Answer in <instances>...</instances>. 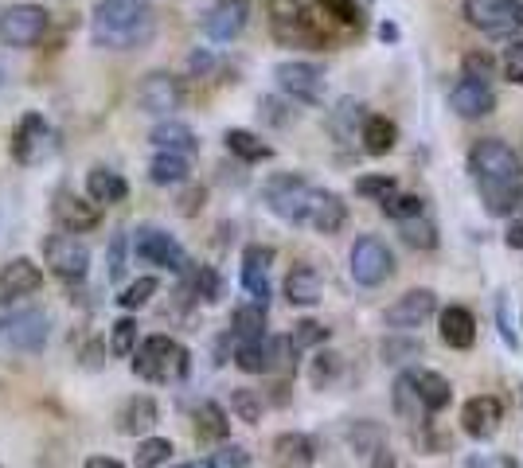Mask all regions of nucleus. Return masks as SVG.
Masks as SVG:
<instances>
[{
    "label": "nucleus",
    "mask_w": 523,
    "mask_h": 468,
    "mask_svg": "<svg viewBox=\"0 0 523 468\" xmlns=\"http://www.w3.org/2000/svg\"><path fill=\"white\" fill-rule=\"evenodd\" d=\"M469 172L481 188L484 207L504 219L523 215V160L504 141L484 137L469 149Z\"/></svg>",
    "instance_id": "f257e3e1"
},
{
    "label": "nucleus",
    "mask_w": 523,
    "mask_h": 468,
    "mask_svg": "<svg viewBox=\"0 0 523 468\" xmlns=\"http://www.w3.org/2000/svg\"><path fill=\"white\" fill-rule=\"evenodd\" d=\"M157 32L153 0H98L94 8V43L110 51L145 47Z\"/></svg>",
    "instance_id": "f03ea898"
},
{
    "label": "nucleus",
    "mask_w": 523,
    "mask_h": 468,
    "mask_svg": "<svg viewBox=\"0 0 523 468\" xmlns=\"http://www.w3.org/2000/svg\"><path fill=\"white\" fill-rule=\"evenodd\" d=\"M270 28L289 47H324L332 39L313 0H270Z\"/></svg>",
    "instance_id": "7ed1b4c3"
},
{
    "label": "nucleus",
    "mask_w": 523,
    "mask_h": 468,
    "mask_svg": "<svg viewBox=\"0 0 523 468\" xmlns=\"http://www.w3.org/2000/svg\"><path fill=\"white\" fill-rule=\"evenodd\" d=\"M133 371L145 383H180L192 371V355L172 336H149L133 348Z\"/></svg>",
    "instance_id": "20e7f679"
},
{
    "label": "nucleus",
    "mask_w": 523,
    "mask_h": 468,
    "mask_svg": "<svg viewBox=\"0 0 523 468\" xmlns=\"http://www.w3.org/2000/svg\"><path fill=\"white\" fill-rule=\"evenodd\" d=\"M465 20L484 36L523 32V0H465Z\"/></svg>",
    "instance_id": "39448f33"
},
{
    "label": "nucleus",
    "mask_w": 523,
    "mask_h": 468,
    "mask_svg": "<svg viewBox=\"0 0 523 468\" xmlns=\"http://www.w3.org/2000/svg\"><path fill=\"white\" fill-rule=\"evenodd\" d=\"M309 180L305 176H293V172H282L266 184V203L270 211L285 219V223H305V207H309Z\"/></svg>",
    "instance_id": "423d86ee"
},
{
    "label": "nucleus",
    "mask_w": 523,
    "mask_h": 468,
    "mask_svg": "<svg viewBox=\"0 0 523 468\" xmlns=\"http://www.w3.org/2000/svg\"><path fill=\"white\" fill-rule=\"evenodd\" d=\"M47 32V12L40 4H12L0 12V39L8 47H36Z\"/></svg>",
    "instance_id": "0eeeda50"
},
{
    "label": "nucleus",
    "mask_w": 523,
    "mask_h": 468,
    "mask_svg": "<svg viewBox=\"0 0 523 468\" xmlns=\"http://www.w3.org/2000/svg\"><path fill=\"white\" fill-rule=\"evenodd\" d=\"M43 258H47V266H51V273H55L59 281H82V277H86V266H90L86 246H82L71 231L51 234L47 246H43Z\"/></svg>",
    "instance_id": "6e6552de"
},
{
    "label": "nucleus",
    "mask_w": 523,
    "mask_h": 468,
    "mask_svg": "<svg viewBox=\"0 0 523 468\" xmlns=\"http://www.w3.org/2000/svg\"><path fill=\"white\" fill-rule=\"evenodd\" d=\"M133 246H137V258L149 262V266H161V270H172V273H184L192 266L188 254H184V246L168 231H157V227H141Z\"/></svg>",
    "instance_id": "1a4fd4ad"
},
{
    "label": "nucleus",
    "mask_w": 523,
    "mask_h": 468,
    "mask_svg": "<svg viewBox=\"0 0 523 468\" xmlns=\"http://www.w3.org/2000/svg\"><path fill=\"white\" fill-rule=\"evenodd\" d=\"M55 153V133L40 114H24L12 133V156L16 164H40Z\"/></svg>",
    "instance_id": "9d476101"
},
{
    "label": "nucleus",
    "mask_w": 523,
    "mask_h": 468,
    "mask_svg": "<svg viewBox=\"0 0 523 468\" xmlns=\"http://www.w3.org/2000/svg\"><path fill=\"white\" fill-rule=\"evenodd\" d=\"M395 270V258H391V250L379 242V238H360L356 246H352V277L360 281V285H383L387 277Z\"/></svg>",
    "instance_id": "9b49d317"
},
{
    "label": "nucleus",
    "mask_w": 523,
    "mask_h": 468,
    "mask_svg": "<svg viewBox=\"0 0 523 468\" xmlns=\"http://www.w3.org/2000/svg\"><path fill=\"white\" fill-rule=\"evenodd\" d=\"M137 102H141L145 114H172V110L184 106V86H180V78L168 75V71H153L137 86Z\"/></svg>",
    "instance_id": "f8f14e48"
},
{
    "label": "nucleus",
    "mask_w": 523,
    "mask_h": 468,
    "mask_svg": "<svg viewBox=\"0 0 523 468\" xmlns=\"http://www.w3.org/2000/svg\"><path fill=\"white\" fill-rule=\"evenodd\" d=\"M47 332H51V320H47V312L40 309L16 312V316H8L4 328H0V336L16 351H40L43 344H47Z\"/></svg>",
    "instance_id": "ddd939ff"
},
{
    "label": "nucleus",
    "mask_w": 523,
    "mask_h": 468,
    "mask_svg": "<svg viewBox=\"0 0 523 468\" xmlns=\"http://www.w3.org/2000/svg\"><path fill=\"white\" fill-rule=\"evenodd\" d=\"M278 86H282L289 98H297V102H321L324 94V71L321 67H313V63H282L278 71Z\"/></svg>",
    "instance_id": "4468645a"
},
{
    "label": "nucleus",
    "mask_w": 523,
    "mask_h": 468,
    "mask_svg": "<svg viewBox=\"0 0 523 468\" xmlns=\"http://www.w3.org/2000/svg\"><path fill=\"white\" fill-rule=\"evenodd\" d=\"M434 312H438V297L430 289H410L387 309V324L399 328V332H410V328H422Z\"/></svg>",
    "instance_id": "2eb2a0df"
},
{
    "label": "nucleus",
    "mask_w": 523,
    "mask_h": 468,
    "mask_svg": "<svg viewBox=\"0 0 523 468\" xmlns=\"http://www.w3.org/2000/svg\"><path fill=\"white\" fill-rule=\"evenodd\" d=\"M246 16H250V4L246 0H219L207 8L203 16V32L215 39V43H231L246 28Z\"/></svg>",
    "instance_id": "dca6fc26"
},
{
    "label": "nucleus",
    "mask_w": 523,
    "mask_h": 468,
    "mask_svg": "<svg viewBox=\"0 0 523 468\" xmlns=\"http://www.w3.org/2000/svg\"><path fill=\"white\" fill-rule=\"evenodd\" d=\"M270 262H274L270 246H246V254H242V289L262 309L270 301Z\"/></svg>",
    "instance_id": "f3484780"
},
{
    "label": "nucleus",
    "mask_w": 523,
    "mask_h": 468,
    "mask_svg": "<svg viewBox=\"0 0 523 468\" xmlns=\"http://www.w3.org/2000/svg\"><path fill=\"white\" fill-rule=\"evenodd\" d=\"M305 223L321 234H336L348 223V207H344V199L336 192L313 188V192H309V207H305Z\"/></svg>",
    "instance_id": "a211bd4d"
},
{
    "label": "nucleus",
    "mask_w": 523,
    "mask_h": 468,
    "mask_svg": "<svg viewBox=\"0 0 523 468\" xmlns=\"http://www.w3.org/2000/svg\"><path fill=\"white\" fill-rule=\"evenodd\" d=\"M504 422V406H500V398H492V394H477V398H469L465 402V410H461V426L469 437H492L496 429Z\"/></svg>",
    "instance_id": "6ab92c4d"
},
{
    "label": "nucleus",
    "mask_w": 523,
    "mask_h": 468,
    "mask_svg": "<svg viewBox=\"0 0 523 468\" xmlns=\"http://www.w3.org/2000/svg\"><path fill=\"white\" fill-rule=\"evenodd\" d=\"M449 106L461 117H484L496 110V90L488 82H481V78H461L449 90Z\"/></svg>",
    "instance_id": "aec40b11"
},
{
    "label": "nucleus",
    "mask_w": 523,
    "mask_h": 468,
    "mask_svg": "<svg viewBox=\"0 0 523 468\" xmlns=\"http://www.w3.org/2000/svg\"><path fill=\"white\" fill-rule=\"evenodd\" d=\"M55 219L63 223V231L82 234V231H94V227L102 223V211H98V203H90V199L59 192L55 195Z\"/></svg>",
    "instance_id": "412c9836"
},
{
    "label": "nucleus",
    "mask_w": 523,
    "mask_h": 468,
    "mask_svg": "<svg viewBox=\"0 0 523 468\" xmlns=\"http://www.w3.org/2000/svg\"><path fill=\"white\" fill-rule=\"evenodd\" d=\"M43 285V273L32 258H16L0 270V301H16V297H32Z\"/></svg>",
    "instance_id": "4be33fe9"
},
{
    "label": "nucleus",
    "mask_w": 523,
    "mask_h": 468,
    "mask_svg": "<svg viewBox=\"0 0 523 468\" xmlns=\"http://www.w3.org/2000/svg\"><path fill=\"white\" fill-rule=\"evenodd\" d=\"M406 383L414 390L422 414H438V410L449 406V398H453V390H449V383H445L438 371H406Z\"/></svg>",
    "instance_id": "5701e85b"
},
{
    "label": "nucleus",
    "mask_w": 523,
    "mask_h": 468,
    "mask_svg": "<svg viewBox=\"0 0 523 468\" xmlns=\"http://www.w3.org/2000/svg\"><path fill=\"white\" fill-rule=\"evenodd\" d=\"M149 141L157 145V153L184 156V160H192V156H196V149H200L196 133H192L188 125H180V121H164V125H157Z\"/></svg>",
    "instance_id": "b1692460"
},
{
    "label": "nucleus",
    "mask_w": 523,
    "mask_h": 468,
    "mask_svg": "<svg viewBox=\"0 0 523 468\" xmlns=\"http://www.w3.org/2000/svg\"><path fill=\"white\" fill-rule=\"evenodd\" d=\"M324 293V281L321 273L313 270V266H293L289 277H285V297H289V305H317Z\"/></svg>",
    "instance_id": "393cba45"
},
{
    "label": "nucleus",
    "mask_w": 523,
    "mask_h": 468,
    "mask_svg": "<svg viewBox=\"0 0 523 468\" xmlns=\"http://www.w3.org/2000/svg\"><path fill=\"white\" fill-rule=\"evenodd\" d=\"M360 141H363V153L387 156L395 149V141H399V129H395V121H387V117L367 114L360 125Z\"/></svg>",
    "instance_id": "a878e982"
},
{
    "label": "nucleus",
    "mask_w": 523,
    "mask_h": 468,
    "mask_svg": "<svg viewBox=\"0 0 523 468\" xmlns=\"http://www.w3.org/2000/svg\"><path fill=\"white\" fill-rule=\"evenodd\" d=\"M442 340L449 348H473L477 344V320L469 309H445L442 312Z\"/></svg>",
    "instance_id": "bb28decb"
},
{
    "label": "nucleus",
    "mask_w": 523,
    "mask_h": 468,
    "mask_svg": "<svg viewBox=\"0 0 523 468\" xmlns=\"http://www.w3.org/2000/svg\"><path fill=\"white\" fill-rule=\"evenodd\" d=\"M157 418H161L157 402L145 398V394H137V398L125 402V410H121V418H118V429L121 433H149V429L157 426Z\"/></svg>",
    "instance_id": "cd10ccee"
},
{
    "label": "nucleus",
    "mask_w": 523,
    "mask_h": 468,
    "mask_svg": "<svg viewBox=\"0 0 523 468\" xmlns=\"http://www.w3.org/2000/svg\"><path fill=\"white\" fill-rule=\"evenodd\" d=\"M274 461H278V468H309L313 465V441L305 433H282L274 441Z\"/></svg>",
    "instance_id": "c85d7f7f"
},
{
    "label": "nucleus",
    "mask_w": 523,
    "mask_h": 468,
    "mask_svg": "<svg viewBox=\"0 0 523 468\" xmlns=\"http://www.w3.org/2000/svg\"><path fill=\"white\" fill-rule=\"evenodd\" d=\"M86 192H90V203H121L129 195V184L121 180L118 172H110V168H90Z\"/></svg>",
    "instance_id": "c756f323"
},
{
    "label": "nucleus",
    "mask_w": 523,
    "mask_h": 468,
    "mask_svg": "<svg viewBox=\"0 0 523 468\" xmlns=\"http://www.w3.org/2000/svg\"><path fill=\"white\" fill-rule=\"evenodd\" d=\"M196 433L200 441H211V445H223L227 433H231V422H227V410L219 402H203L196 410Z\"/></svg>",
    "instance_id": "7c9ffc66"
},
{
    "label": "nucleus",
    "mask_w": 523,
    "mask_h": 468,
    "mask_svg": "<svg viewBox=\"0 0 523 468\" xmlns=\"http://www.w3.org/2000/svg\"><path fill=\"white\" fill-rule=\"evenodd\" d=\"M223 141H227V149L239 156V160H246V164H254V160H270V156H274V149H270L262 137H254L250 129H231Z\"/></svg>",
    "instance_id": "2f4dec72"
},
{
    "label": "nucleus",
    "mask_w": 523,
    "mask_h": 468,
    "mask_svg": "<svg viewBox=\"0 0 523 468\" xmlns=\"http://www.w3.org/2000/svg\"><path fill=\"white\" fill-rule=\"evenodd\" d=\"M231 336L246 344V340H262L266 336V309L262 305H242L231 320Z\"/></svg>",
    "instance_id": "473e14b6"
},
{
    "label": "nucleus",
    "mask_w": 523,
    "mask_h": 468,
    "mask_svg": "<svg viewBox=\"0 0 523 468\" xmlns=\"http://www.w3.org/2000/svg\"><path fill=\"white\" fill-rule=\"evenodd\" d=\"M149 180L161 184V188H168V184H184V180H188V160H184V156H172V153H157L153 156V164H149Z\"/></svg>",
    "instance_id": "72a5a7b5"
},
{
    "label": "nucleus",
    "mask_w": 523,
    "mask_h": 468,
    "mask_svg": "<svg viewBox=\"0 0 523 468\" xmlns=\"http://www.w3.org/2000/svg\"><path fill=\"white\" fill-rule=\"evenodd\" d=\"M328 340V328L324 324H317V320H301L289 336H285V344H289V355L297 359L301 351H309V348H317V344H324Z\"/></svg>",
    "instance_id": "f704fd0d"
},
{
    "label": "nucleus",
    "mask_w": 523,
    "mask_h": 468,
    "mask_svg": "<svg viewBox=\"0 0 523 468\" xmlns=\"http://www.w3.org/2000/svg\"><path fill=\"white\" fill-rule=\"evenodd\" d=\"M399 234H403L406 246H414V250H434L438 246V227L430 219H422V215L399 223Z\"/></svg>",
    "instance_id": "c9c22d12"
},
{
    "label": "nucleus",
    "mask_w": 523,
    "mask_h": 468,
    "mask_svg": "<svg viewBox=\"0 0 523 468\" xmlns=\"http://www.w3.org/2000/svg\"><path fill=\"white\" fill-rule=\"evenodd\" d=\"M379 207H383V215L395 219V223H406V219H418V215H422V199L410 192H399V188L387 195Z\"/></svg>",
    "instance_id": "e433bc0d"
},
{
    "label": "nucleus",
    "mask_w": 523,
    "mask_h": 468,
    "mask_svg": "<svg viewBox=\"0 0 523 468\" xmlns=\"http://www.w3.org/2000/svg\"><path fill=\"white\" fill-rule=\"evenodd\" d=\"M363 117L367 114H363L360 102H352V98H348V102H340V110L332 114V133H336L340 141L356 137V125H363Z\"/></svg>",
    "instance_id": "4c0bfd02"
},
{
    "label": "nucleus",
    "mask_w": 523,
    "mask_h": 468,
    "mask_svg": "<svg viewBox=\"0 0 523 468\" xmlns=\"http://www.w3.org/2000/svg\"><path fill=\"white\" fill-rule=\"evenodd\" d=\"M153 297H157V277H137V281L118 297V305L133 312V309H145Z\"/></svg>",
    "instance_id": "58836bf2"
},
{
    "label": "nucleus",
    "mask_w": 523,
    "mask_h": 468,
    "mask_svg": "<svg viewBox=\"0 0 523 468\" xmlns=\"http://www.w3.org/2000/svg\"><path fill=\"white\" fill-rule=\"evenodd\" d=\"M168 457H172V441L168 437H149L137 449V468H161L168 465Z\"/></svg>",
    "instance_id": "ea45409f"
},
{
    "label": "nucleus",
    "mask_w": 523,
    "mask_h": 468,
    "mask_svg": "<svg viewBox=\"0 0 523 468\" xmlns=\"http://www.w3.org/2000/svg\"><path fill=\"white\" fill-rule=\"evenodd\" d=\"M137 348V320H129V316H121L118 324H114V332H110V351L125 359V355H133Z\"/></svg>",
    "instance_id": "a19ab883"
},
{
    "label": "nucleus",
    "mask_w": 523,
    "mask_h": 468,
    "mask_svg": "<svg viewBox=\"0 0 523 468\" xmlns=\"http://www.w3.org/2000/svg\"><path fill=\"white\" fill-rule=\"evenodd\" d=\"M192 293L203 297V301H219L223 297V277L215 270H207V266L192 270Z\"/></svg>",
    "instance_id": "79ce46f5"
},
{
    "label": "nucleus",
    "mask_w": 523,
    "mask_h": 468,
    "mask_svg": "<svg viewBox=\"0 0 523 468\" xmlns=\"http://www.w3.org/2000/svg\"><path fill=\"white\" fill-rule=\"evenodd\" d=\"M324 16H332V20H340V24H348V28H360L363 24V12L356 0H321Z\"/></svg>",
    "instance_id": "37998d69"
},
{
    "label": "nucleus",
    "mask_w": 523,
    "mask_h": 468,
    "mask_svg": "<svg viewBox=\"0 0 523 468\" xmlns=\"http://www.w3.org/2000/svg\"><path fill=\"white\" fill-rule=\"evenodd\" d=\"M348 441H352V449L360 453V457H371L379 445H383V437H379V429L371 426V422H360V426H352L348 433Z\"/></svg>",
    "instance_id": "c03bdc74"
},
{
    "label": "nucleus",
    "mask_w": 523,
    "mask_h": 468,
    "mask_svg": "<svg viewBox=\"0 0 523 468\" xmlns=\"http://www.w3.org/2000/svg\"><path fill=\"white\" fill-rule=\"evenodd\" d=\"M246 465H250V453L242 445H219L211 453V461H207V468H246Z\"/></svg>",
    "instance_id": "a18cd8bd"
},
{
    "label": "nucleus",
    "mask_w": 523,
    "mask_h": 468,
    "mask_svg": "<svg viewBox=\"0 0 523 468\" xmlns=\"http://www.w3.org/2000/svg\"><path fill=\"white\" fill-rule=\"evenodd\" d=\"M125 258H129V234L118 231L110 238V277H114V281L125 277Z\"/></svg>",
    "instance_id": "49530a36"
},
{
    "label": "nucleus",
    "mask_w": 523,
    "mask_h": 468,
    "mask_svg": "<svg viewBox=\"0 0 523 468\" xmlns=\"http://www.w3.org/2000/svg\"><path fill=\"white\" fill-rule=\"evenodd\" d=\"M235 414L242 422H258L262 418V398L254 390H235Z\"/></svg>",
    "instance_id": "de8ad7c7"
},
{
    "label": "nucleus",
    "mask_w": 523,
    "mask_h": 468,
    "mask_svg": "<svg viewBox=\"0 0 523 468\" xmlns=\"http://www.w3.org/2000/svg\"><path fill=\"white\" fill-rule=\"evenodd\" d=\"M504 75L512 78L516 86H523V39H512L504 47Z\"/></svg>",
    "instance_id": "09e8293b"
},
{
    "label": "nucleus",
    "mask_w": 523,
    "mask_h": 468,
    "mask_svg": "<svg viewBox=\"0 0 523 468\" xmlns=\"http://www.w3.org/2000/svg\"><path fill=\"white\" fill-rule=\"evenodd\" d=\"M356 192H360V195H375V199L383 203L387 195L395 192V180H391V176H363V180H356Z\"/></svg>",
    "instance_id": "8fccbe9b"
},
{
    "label": "nucleus",
    "mask_w": 523,
    "mask_h": 468,
    "mask_svg": "<svg viewBox=\"0 0 523 468\" xmlns=\"http://www.w3.org/2000/svg\"><path fill=\"white\" fill-rule=\"evenodd\" d=\"M492 71H496V67H492V59H488L484 51H469V55H465V78H481V82H488Z\"/></svg>",
    "instance_id": "3c124183"
},
{
    "label": "nucleus",
    "mask_w": 523,
    "mask_h": 468,
    "mask_svg": "<svg viewBox=\"0 0 523 468\" xmlns=\"http://www.w3.org/2000/svg\"><path fill=\"white\" fill-rule=\"evenodd\" d=\"M336 371H340V355H332V351H328V355H317V367H313V383H317V387H328Z\"/></svg>",
    "instance_id": "603ef678"
},
{
    "label": "nucleus",
    "mask_w": 523,
    "mask_h": 468,
    "mask_svg": "<svg viewBox=\"0 0 523 468\" xmlns=\"http://www.w3.org/2000/svg\"><path fill=\"white\" fill-rule=\"evenodd\" d=\"M504 238H508L512 250H523V215L520 219H508V234Z\"/></svg>",
    "instance_id": "864d4df0"
},
{
    "label": "nucleus",
    "mask_w": 523,
    "mask_h": 468,
    "mask_svg": "<svg viewBox=\"0 0 523 468\" xmlns=\"http://www.w3.org/2000/svg\"><path fill=\"white\" fill-rule=\"evenodd\" d=\"M473 468H516V461L512 457H477Z\"/></svg>",
    "instance_id": "5fc2aeb1"
},
{
    "label": "nucleus",
    "mask_w": 523,
    "mask_h": 468,
    "mask_svg": "<svg viewBox=\"0 0 523 468\" xmlns=\"http://www.w3.org/2000/svg\"><path fill=\"white\" fill-rule=\"evenodd\" d=\"M200 203H203V192L196 188L192 195H184V199H180V211H184V215H196V211H200Z\"/></svg>",
    "instance_id": "6e6d98bb"
},
{
    "label": "nucleus",
    "mask_w": 523,
    "mask_h": 468,
    "mask_svg": "<svg viewBox=\"0 0 523 468\" xmlns=\"http://www.w3.org/2000/svg\"><path fill=\"white\" fill-rule=\"evenodd\" d=\"M262 110H266V117H270V121H274V125H285V121H289V114H278V110H282V106H278V102H274V98H266V102H262Z\"/></svg>",
    "instance_id": "4d7b16f0"
},
{
    "label": "nucleus",
    "mask_w": 523,
    "mask_h": 468,
    "mask_svg": "<svg viewBox=\"0 0 523 468\" xmlns=\"http://www.w3.org/2000/svg\"><path fill=\"white\" fill-rule=\"evenodd\" d=\"M371 457H375V465L371 468H395V457H391V449H387V445H379Z\"/></svg>",
    "instance_id": "13d9d810"
},
{
    "label": "nucleus",
    "mask_w": 523,
    "mask_h": 468,
    "mask_svg": "<svg viewBox=\"0 0 523 468\" xmlns=\"http://www.w3.org/2000/svg\"><path fill=\"white\" fill-rule=\"evenodd\" d=\"M414 351H422V344H403V348H395V344H383L387 363H391V355H414Z\"/></svg>",
    "instance_id": "bf43d9fd"
},
{
    "label": "nucleus",
    "mask_w": 523,
    "mask_h": 468,
    "mask_svg": "<svg viewBox=\"0 0 523 468\" xmlns=\"http://www.w3.org/2000/svg\"><path fill=\"white\" fill-rule=\"evenodd\" d=\"M82 468H125V465H118L114 457H90V461H86Z\"/></svg>",
    "instance_id": "052dcab7"
},
{
    "label": "nucleus",
    "mask_w": 523,
    "mask_h": 468,
    "mask_svg": "<svg viewBox=\"0 0 523 468\" xmlns=\"http://www.w3.org/2000/svg\"><path fill=\"white\" fill-rule=\"evenodd\" d=\"M176 468H207V465H176Z\"/></svg>",
    "instance_id": "680f3d73"
}]
</instances>
